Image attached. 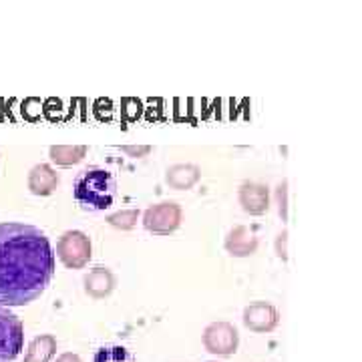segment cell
Wrapping results in <instances>:
<instances>
[{"mask_svg":"<svg viewBox=\"0 0 362 362\" xmlns=\"http://www.w3.org/2000/svg\"><path fill=\"white\" fill-rule=\"evenodd\" d=\"M199 180H202V169L194 163H175L165 171V183L177 192L192 189Z\"/></svg>","mask_w":362,"mask_h":362,"instance_id":"obj_12","label":"cell"},{"mask_svg":"<svg viewBox=\"0 0 362 362\" xmlns=\"http://www.w3.org/2000/svg\"><path fill=\"white\" fill-rule=\"evenodd\" d=\"M204 346L214 356H232L240 346L238 328L230 322H211L204 330Z\"/></svg>","mask_w":362,"mask_h":362,"instance_id":"obj_6","label":"cell"},{"mask_svg":"<svg viewBox=\"0 0 362 362\" xmlns=\"http://www.w3.org/2000/svg\"><path fill=\"white\" fill-rule=\"evenodd\" d=\"M89 153L87 145H52L49 149V157L59 168H71L81 163Z\"/></svg>","mask_w":362,"mask_h":362,"instance_id":"obj_13","label":"cell"},{"mask_svg":"<svg viewBox=\"0 0 362 362\" xmlns=\"http://www.w3.org/2000/svg\"><path fill=\"white\" fill-rule=\"evenodd\" d=\"M59 183H61L59 173L49 163H39L28 173V189H30V194L39 195V197H47V195L54 194Z\"/></svg>","mask_w":362,"mask_h":362,"instance_id":"obj_10","label":"cell"},{"mask_svg":"<svg viewBox=\"0 0 362 362\" xmlns=\"http://www.w3.org/2000/svg\"><path fill=\"white\" fill-rule=\"evenodd\" d=\"M54 362H83V361H81V356L75 354V352H65V354H61V356H59Z\"/></svg>","mask_w":362,"mask_h":362,"instance_id":"obj_20","label":"cell"},{"mask_svg":"<svg viewBox=\"0 0 362 362\" xmlns=\"http://www.w3.org/2000/svg\"><path fill=\"white\" fill-rule=\"evenodd\" d=\"M83 284H85V292H87L90 298L101 300V298H107L113 290H115V274L109 270V268L97 266V268H93V270L85 276Z\"/></svg>","mask_w":362,"mask_h":362,"instance_id":"obj_11","label":"cell"},{"mask_svg":"<svg viewBox=\"0 0 362 362\" xmlns=\"http://www.w3.org/2000/svg\"><path fill=\"white\" fill-rule=\"evenodd\" d=\"M137 220H139V209H121V211H115L107 218V223L115 230H121V232H129L137 226Z\"/></svg>","mask_w":362,"mask_h":362,"instance_id":"obj_16","label":"cell"},{"mask_svg":"<svg viewBox=\"0 0 362 362\" xmlns=\"http://www.w3.org/2000/svg\"><path fill=\"white\" fill-rule=\"evenodd\" d=\"M57 354V338L52 334H40L26 349L25 362H51Z\"/></svg>","mask_w":362,"mask_h":362,"instance_id":"obj_14","label":"cell"},{"mask_svg":"<svg viewBox=\"0 0 362 362\" xmlns=\"http://www.w3.org/2000/svg\"><path fill=\"white\" fill-rule=\"evenodd\" d=\"M244 324L252 332H272L280 324V312L270 302H252L244 308Z\"/></svg>","mask_w":362,"mask_h":362,"instance_id":"obj_7","label":"cell"},{"mask_svg":"<svg viewBox=\"0 0 362 362\" xmlns=\"http://www.w3.org/2000/svg\"><path fill=\"white\" fill-rule=\"evenodd\" d=\"M93 246L90 238L81 230H69L57 242V258L69 270H81L90 262Z\"/></svg>","mask_w":362,"mask_h":362,"instance_id":"obj_3","label":"cell"},{"mask_svg":"<svg viewBox=\"0 0 362 362\" xmlns=\"http://www.w3.org/2000/svg\"><path fill=\"white\" fill-rule=\"evenodd\" d=\"M121 151L131 157H145L149 151H151V147H149V145H141V147H131V145H125V147H121Z\"/></svg>","mask_w":362,"mask_h":362,"instance_id":"obj_19","label":"cell"},{"mask_svg":"<svg viewBox=\"0 0 362 362\" xmlns=\"http://www.w3.org/2000/svg\"><path fill=\"white\" fill-rule=\"evenodd\" d=\"M286 242H288V232H282L278 238H276V254L280 256V258L288 259V250H286Z\"/></svg>","mask_w":362,"mask_h":362,"instance_id":"obj_18","label":"cell"},{"mask_svg":"<svg viewBox=\"0 0 362 362\" xmlns=\"http://www.w3.org/2000/svg\"><path fill=\"white\" fill-rule=\"evenodd\" d=\"M238 202L250 216H264L270 209V189L258 181H244L238 189Z\"/></svg>","mask_w":362,"mask_h":362,"instance_id":"obj_8","label":"cell"},{"mask_svg":"<svg viewBox=\"0 0 362 362\" xmlns=\"http://www.w3.org/2000/svg\"><path fill=\"white\" fill-rule=\"evenodd\" d=\"M93 362H137L133 352L127 346L121 344H109V346H101L95 352Z\"/></svg>","mask_w":362,"mask_h":362,"instance_id":"obj_15","label":"cell"},{"mask_svg":"<svg viewBox=\"0 0 362 362\" xmlns=\"http://www.w3.org/2000/svg\"><path fill=\"white\" fill-rule=\"evenodd\" d=\"M73 195L81 209L85 211H105L115 204L117 180L115 175L103 168L83 169L75 177Z\"/></svg>","mask_w":362,"mask_h":362,"instance_id":"obj_2","label":"cell"},{"mask_svg":"<svg viewBox=\"0 0 362 362\" xmlns=\"http://www.w3.org/2000/svg\"><path fill=\"white\" fill-rule=\"evenodd\" d=\"M223 246H226V252L230 256H233V258H247V256L256 254V250L259 246V240L254 228L235 226L226 235Z\"/></svg>","mask_w":362,"mask_h":362,"instance_id":"obj_9","label":"cell"},{"mask_svg":"<svg viewBox=\"0 0 362 362\" xmlns=\"http://www.w3.org/2000/svg\"><path fill=\"white\" fill-rule=\"evenodd\" d=\"M183 211L177 202H159L143 214V228L156 235H169L180 230Z\"/></svg>","mask_w":362,"mask_h":362,"instance_id":"obj_5","label":"cell"},{"mask_svg":"<svg viewBox=\"0 0 362 362\" xmlns=\"http://www.w3.org/2000/svg\"><path fill=\"white\" fill-rule=\"evenodd\" d=\"M54 276L51 240L37 226L0 221V306L35 302Z\"/></svg>","mask_w":362,"mask_h":362,"instance_id":"obj_1","label":"cell"},{"mask_svg":"<svg viewBox=\"0 0 362 362\" xmlns=\"http://www.w3.org/2000/svg\"><path fill=\"white\" fill-rule=\"evenodd\" d=\"M25 346V326L8 308L0 306V362H13Z\"/></svg>","mask_w":362,"mask_h":362,"instance_id":"obj_4","label":"cell"},{"mask_svg":"<svg viewBox=\"0 0 362 362\" xmlns=\"http://www.w3.org/2000/svg\"><path fill=\"white\" fill-rule=\"evenodd\" d=\"M276 199H278V211L282 220L288 218V181H282L276 189Z\"/></svg>","mask_w":362,"mask_h":362,"instance_id":"obj_17","label":"cell"}]
</instances>
